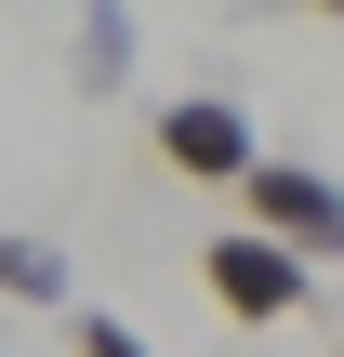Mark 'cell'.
I'll return each instance as SVG.
<instances>
[{"label": "cell", "instance_id": "obj_5", "mask_svg": "<svg viewBox=\"0 0 344 357\" xmlns=\"http://www.w3.org/2000/svg\"><path fill=\"white\" fill-rule=\"evenodd\" d=\"M0 291H13V305H66L80 278H66V252H53V238H27V225H13V238H0Z\"/></svg>", "mask_w": 344, "mask_h": 357}, {"label": "cell", "instance_id": "obj_4", "mask_svg": "<svg viewBox=\"0 0 344 357\" xmlns=\"http://www.w3.org/2000/svg\"><path fill=\"white\" fill-rule=\"evenodd\" d=\"M133 40H146V26H133L119 0H93V13L66 26V66H80V93H133Z\"/></svg>", "mask_w": 344, "mask_h": 357}, {"label": "cell", "instance_id": "obj_3", "mask_svg": "<svg viewBox=\"0 0 344 357\" xmlns=\"http://www.w3.org/2000/svg\"><path fill=\"white\" fill-rule=\"evenodd\" d=\"M265 146H252V119L225 106V93H172L159 106V172H186V185H239Z\"/></svg>", "mask_w": 344, "mask_h": 357}, {"label": "cell", "instance_id": "obj_6", "mask_svg": "<svg viewBox=\"0 0 344 357\" xmlns=\"http://www.w3.org/2000/svg\"><path fill=\"white\" fill-rule=\"evenodd\" d=\"M66 331H80V357H146V331H133V318H106V305H80Z\"/></svg>", "mask_w": 344, "mask_h": 357}, {"label": "cell", "instance_id": "obj_1", "mask_svg": "<svg viewBox=\"0 0 344 357\" xmlns=\"http://www.w3.org/2000/svg\"><path fill=\"white\" fill-rule=\"evenodd\" d=\"M239 238H265V252H292L305 278L331 265V238H344V199H331V172H305V159H252L239 172Z\"/></svg>", "mask_w": 344, "mask_h": 357}, {"label": "cell", "instance_id": "obj_2", "mask_svg": "<svg viewBox=\"0 0 344 357\" xmlns=\"http://www.w3.org/2000/svg\"><path fill=\"white\" fill-rule=\"evenodd\" d=\"M199 291H212V305H225L239 331H278V318H292V305H305L318 278H305L292 252H265V238H239V225H225V238L199 252Z\"/></svg>", "mask_w": 344, "mask_h": 357}]
</instances>
